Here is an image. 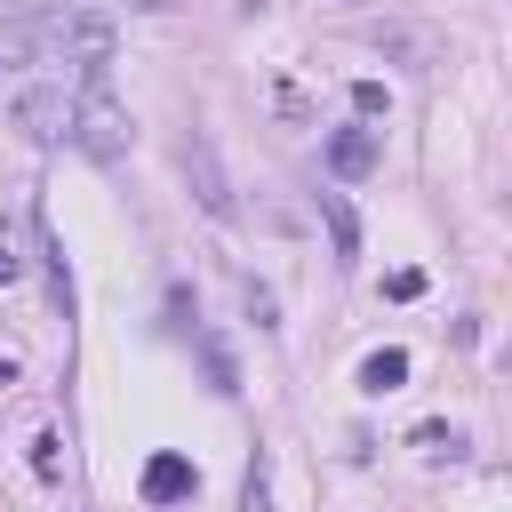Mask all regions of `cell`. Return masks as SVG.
Here are the masks:
<instances>
[{
  "label": "cell",
  "instance_id": "6da1fadb",
  "mask_svg": "<svg viewBox=\"0 0 512 512\" xmlns=\"http://www.w3.org/2000/svg\"><path fill=\"white\" fill-rule=\"evenodd\" d=\"M112 16H96V8H64L56 24H48V56L56 64H80V80L88 88H104V72H112Z\"/></svg>",
  "mask_w": 512,
  "mask_h": 512
},
{
  "label": "cell",
  "instance_id": "5bb4252c",
  "mask_svg": "<svg viewBox=\"0 0 512 512\" xmlns=\"http://www.w3.org/2000/svg\"><path fill=\"white\" fill-rule=\"evenodd\" d=\"M416 448H432V456H456V448H464V440H456V432H448V424H416Z\"/></svg>",
  "mask_w": 512,
  "mask_h": 512
},
{
  "label": "cell",
  "instance_id": "9c48e42d",
  "mask_svg": "<svg viewBox=\"0 0 512 512\" xmlns=\"http://www.w3.org/2000/svg\"><path fill=\"white\" fill-rule=\"evenodd\" d=\"M32 232H40V256H48V304L72 320V272H64V240L48 232V216H40V208H32Z\"/></svg>",
  "mask_w": 512,
  "mask_h": 512
},
{
  "label": "cell",
  "instance_id": "8992f818",
  "mask_svg": "<svg viewBox=\"0 0 512 512\" xmlns=\"http://www.w3.org/2000/svg\"><path fill=\"white\" fill-rule=\"evenodd\" d=\"M192 496H200V472H192V456L160 448V456L144 464V504H192Z\"/></svg>",
  "mask_w": 512,
  "mask_h": 512
},
{
  "label": "cell",
  "instance_id": "9a60e30c",
  "mask_svg": "<svg viewBox=\"0 0 512 512\" xmlns=\"http://www.w3.org/2000/svg\"><path fill=\"white\" fill-rule=\"evenodd\" d=\"M8 280H24V256H16V232L0 224V288H8Z\"/></svg>",
  "mask_w": 512,
  "mask_h": 512
},
{
  "label": "cell",
  "instance_id": "277c9868",
  "mask_svg": "<svg viewBox=\"0 0 512 512\" xmlns=\"http://www.w3.org/2000/svg\"><path fill=\"white\" fill-rule=\"evenodd\" d=\"M320 160H328L336 184H368L376 160H384V136H376V128H328V136H320Z\"/></svg>",
  "mask_w": 512,
  "mask_h": 512
},
{
  "label": "cell",
  "instance_id": "30bf717a",
  "mask_svg": "<svg viewBox=\"0 0 512 512\" xmlns=\"http://www.w3.org/2000/svg\"><path fill=\"white\" fill-rule=\"evenodd\" d=\"M400 384H408V352L400 344H384V352L360 360V392H400Z\"/></svg>",
  "mask_w": 512,
  "mask_h": 512
},
{
  "label": "cell",
  "instance_id": "4fadbf2b",
  "mask_svg": "<svg viewBox=\"0 0 512 512\" xmlns=\"http://www.w3.org/2000/svg\"><path fill=\"white\" fill-rule=\"evenodd\" d=\"M56 448H64L56 432H40V440H32V472H40V480H56V472H64V456H56Z\"/></svg>",
  "mask_w": 512,
  "mask_h": 512
},
{
  "label": "cell",
  "instance_id": "2e32d148",
  "mask_svg": "<svg viewBox=\"0 0 512 512\" xmlns=\"http://www.w3.org/2000/svg\"><path fill=\"white\" fill-rule=\"evenodd\" d=\"M136 8H168V0H136Z\"/></svg>",
  "mask_w": 512,
  "mask_h": 512
},
{
  "label": "cell",
  "instance_id": "52a82bcc",
  "mask_svg": "<svg viewBox=\"0 0 512 512\" xmlns=\"http://www.w3.org/2000/svg\"><path fill=\"white\" fill-rule=\"evenodd\" d=\"M192 352H200V376H208V392H240V360H232V344L216 336V328H192Z\"/></svg>",
  "mask_w": 512,
  "mask_h": 512
},
{
  "label": "cell",
  "instance_id": "7c38bea8",
  "mask_svg": "<svg viewBox=\"0 0 512 512\" xmlns=\"http://www.w3.org/2000/svg\"><path fill=\"white\" fill-rule=\"evenodd\" d=\"M384 296H392V304H416V296H424V272H416V264L384 272Z\"/></svg>",
  "mask_w": 512,
  "mask_h": 512
},
{
  "label": "cell",
  "instance_id": "5b68a950",
  "mask_svg": "<svg viewBox=\"0 0 512 512\" xmlns=\"http://www.w3.org/2000/svg\"><path fill=\"white\" fill-rule=\"evenodd\" d=\"M184 184H192V200H200L208 216H232V176H224V160H216L208 128H192V136H184Z\"/></svg>",
  "mask_w": 512,
  "mask_h": 512
},
{
  "label": "cell",
  "instance_id": "ba28073f",
  "mask_svg": "<svg viewBox=\"0 0 512 512\" xmlns=\"http://www.w3.org/2000/svg\"><path fill=\"white\" fill-rule=\"evenodd\" d=\"M320 224H328V248L352 264V256H360V216H352V200H344V192H320Z\"/></svg>",
  "mask_w": 512,
  "mask_h": 512
},
{
  "label": "cell",
  "instance_id": "3957f363",
  "mask_svg": "<svg viewBox=\"0 0 512 512\" xmlns=\"http://www.w3.org/2000/svg\"><path fill=\"white\" fill-rule=\"evenodd\" d=\"M16 128H24L32 144L72 136V96H64V80H32V88L16 96Z\"/></svg>",
  "mask_w": 512,
  "mask_h": 512
},
{
  "label": "cell",
  "instance_id": "7a4b0ae2",
  "mask_svg": "<svg viewBox=\"0 0 512 512\" xmlns=\"http://www.w3.org/2000/svg\"><path fill=\"white\" fill-rule=\"evenodd\" d=\"M128 136H136V128H128V112H120L104 88H80V96H72V144H80L88 160L120 168V160H128Z\"/></svg>",
  "mask_w": 512,
  "mask_h": 512
},
{
  "label": "cell",
  "instance_id": "8fae6325",
  "mask_svg": "<svg viewBox=\"0 0 512 512\" xmlns=\"http://www.w3.org/2000/svg\"><path fill=\"white\" fill-rule=\"evenodd\" d=\"M352 112H360V120H384V112H392V88H384V80H352Z\"/></svg>",
  "mask_w": 512,
  "mask_h": 512
}]
</instances>
